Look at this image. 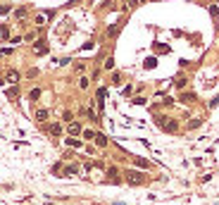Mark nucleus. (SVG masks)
<instances>
[{"label":"nucleus","instance_id":"7ed1b4c3","mask_svg":"<svg viewBox=\"0 0 219 205\" xmlns=\"http://www.w3.org/2000/svg\"><path fill=\"white\" fill-rule=\"evenodd\" d=\"M67 129H69V134H72V136H76V134H81V124H79V122H69V126H67Z\"/></svg>","mask_w":219,"mask_h":205},{"label":"nucleus","instance_id":"f3484780","mask_svg":"<svg viewBox=\"0 0 219 205\" xmlns=\"http://www.w3.org/2000/svg\"><path fill=\"white\" fill-rule=\"evenodd\" d=\"M79 86H81V88H88V79H86V76H83V79H79Z\"/></svg>","mask_w":219,"mask_h":205},{"label":"nucleus","instance_id":"9d476101","mask_svg":"<svg viewBox=\"0 0 219 205\" xmlns=\"http://www.w3.org/2000/svg\"><path fill=\"white\" fill-rule=\"evenodd\" d=\"M76 172H79V167H76V164H69L64 169V174H76Z\"/></svg>","mask_w":219,"mask_h":205},{"label":"nucleus","instance_id":"f257e3e1","mask_svg":"<svg viewBox=\"0 0 219 205\" xmlns=\"http://www.w3.org/2000/svg\"><path fill=\"white\" fill-rule=\"evenodd\" d=\"M126 177H129V184H140L143 181V174L140 172H129Z\"/></svg>","mask_w":219,"mask_h":205},{"label":"nucleus","instance_id":"4468645a","mask_svg":"<svg viewBox=\"0 0 219 205\" xmlns=\"http://www.w3.org/2000/svg\"><path fill=\"white\" fill-rule=\"evenodd\" d=\"M114 67V57H107V62H105V69H112Z\"/></svg>","mask_w":219,"mask_h":205},{"label":"nucleus","instance_id":"1a4fd4ad","mask_svg":"<svg viewBox=\"0 0 219 205\" xmlns=\"http://www.w3.org/2000/svg\"><path fill=\"white\" fill-rule=\"evenodd\" d=\"M17 79H19L17 72H10V74H7V81H10V83H17Z\"/></svg>","mask_w":219,"mask_h":205},{"label":"nucleus","instance_id":"f03ea898","mask_svg":"<svg viewBox=\"0 0 219 205\" xmlns=\"http://www.w3.org/2000/svg\"><path fill=\"white\" fill-rule=\"evenodd\" d=\"M33 50H36V55H45L48 53V43L45 41H38L36 45H33Z\"/></svg>","mask_w":219,"mask_h":205},{"label":"nucleus","instance_id":"9b49d317","mask_svg":"<svg viewBox=\"0 0 219 205\" xmlns=\"http://www.w3.org/2000/svg\"><path fill=\"white\" fill-rule=\"evenodd\" d=\"M164 129L167 131H174V129H176V122H164Z\"/></svg>","mask_w":219,"mask_h":205},{"label":"nucleus","instance_id":"20e7f679","mask_svg":"<svg viewBox=\"0 0 219 205\" xmlns=\"http://www.w3.org/2000/svg\"><path fill=\"white\" fill-rule=\"evenodd\" d=\"M48 131H50L53 136H60V134H62V126H60V124H50V126H48Z\"/></svg>","mask_w":219,"mask_h":205},{"label":"nucleus","instance_id":"a211bd4d","mask_svg":"<svg viewBox=\"0 0 219 205\" xmlns=\"http://www.w3.org/2000/svg\"><path fill=\"white\" fill-rule=\"evenodd\" d=\"M145 67H148V69L155 67V57H148V60H145Z\"/></svg>","mask_w":219,"mask_h":205},{"label":"nucleus","instance_id":"39448f33","mask_svg":"<svg viewBox=\"0 0 219 205\" xmlns=\"http://www.w3.org/2000/svg\"><path fill=\"white\" fill-rule=\"evenodd\" d=\"M36 119H38V122H45L48 119V110H36Z\"/></svg>","mask_w":219,"mask_h":205},{"label":"nucleus","instance_id":"423d86ee","mask_svg":"<svg viewBox=\"0 0 219 205\" xmlns=\"http://www.w3.org/2000/svg\"><path fill=\"white\" fill-rule=\"evenodd\" d=\"M67 145H72V148H81L83 143H81L79 138H67Z\"/></svg>","mask_w":219,"mask_h":205},{"label":"nucleus","instance_id":"0eeeda50","mask_svg":"<svg viewBox=\"0 0 219 205\" xmlns=\"http://www.w3.org/2000/svg\"><path fill=\"white\" fill-rule=\"evenodd\" d=\"M93 141H95L98 145H107V138L102 136V134H95V138H93Z\"/></svg>","mask_w":219,"mask_h":205},{"label":"nucleus","instance_id":"6e6552de","mask_svg":"<svg viewBox=\"0 0 219 205\" xmlns=\"http://www.w3.org/2000/svg\"><path fill=\"white\" fill-rule=\"evenodd\" d=\"M29 98H31V100H38V98H40V88H31Z\"/></svg>","mask_w":219,"mask_h":205},{"label":"nucleus","instance_id":"f8f14e48","mask_svg":"<svg viewBox=\"0 0 219 205\" xmlns=\"http://www.w3.org/2000/svg\"><path fill=\"white\" fill-rule=\"evenodd\" d=\"M112 83H121V74H119V72H114V74H112Z\"/></svg>","mask_w":219,"mask_h":205},{"label":"nucleus","instance_id":"6ab92c4d","mask_svg":"<svg viewBox=\"0 0 219 205\" xmlns=\"http://www.w3.org/2000/svg\"><path fill=\"white\" fill-rule=\"evenodd\" d=\"M7 12H10V7H7V5H0V14H7Z\"/></svg>","mask_w":219,"mask_h":205},{"label":"nucleus","instance_id":"2eb2a0df","mask_svg":"<svg viewBox=\"0 0 219 205\" xmlns=\"http://www.w3.org/2000/svg\"><path fill=\"white\" fill-rule=\"evenodd\" d=\"M83 138H95V131H91V129H86V131H83Z\"/></svg>","mask_w":219,"mask_h":205},{"label":"nucleus","instance_id":"ddd939ff","mask_svg":"<svg viewBox=\"0 0 219 205\" xmlns=\"http://www.w3.org/2000/svg\"><path fill=\"white\" fill-rule=\"evenodd\" d=\"M62 119H64V122L69 124V122H72V119H74V115H72V112H64V115H62Z\"/></svg>","mask_w":219,"mask_h":205},{"label":"nucleus","instance_id":"dca6fc26","mask_svg":"<svg viewBox=\"0 0 219 205\" xmlns=\"http://www.w3.org/2000/svg\"><path fill=\"white\" fill-rule=\"evenodd\" d=\"M176 86H179V88H183V86H186V79H183V76H179V79H176Z\"/></svg>","mask_w":219,"mask_h":205}]
</instances>
